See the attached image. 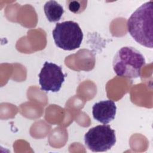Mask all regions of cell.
I'll return each mask as SVG.
<instances>
[{
	"mask_svg": "<svg viewBox=\"0 0 153 153\" xmlns=\"http://www.w3.org/2000/svg\"><path fill=\"white\" fill-rule=\"evenodd\" d=\"M153 2L142 4L128 18L127 30L131 37L139 44L153 47Z\"/></svg>",
	"mask_w": 153,
	"mask_h": 153,
	"instance_id": "cell-1",
	"label": "cell"
},
{
	"mask_svg": "<svg viewBox=\"0 0 153 153\" xmlns=\"http://www.w3.org/2000/svg\"><path fill=\"white\" fill-rule=\"evenodd\" d=\"M142 54L133 47H123L115 54L112 66L117 75L128 78L140 76L141 69L145 65Z\"/></svg>",
	"mask_w": 153,
	"mask_h": 153,
	"instance_id": "cell-2",
	"label": "cell"
},
{
	"mask_svg": "<svg viewBox=\"0 0 153 153\" xmlns=\"http://www.w3.org/2000/svg\"><path fill=\"white\" fill-rule=\"evenodd\" d=\"M56 46L64 50L78 48L83 39V33L79 25L74 21L57 23L52 31Z\"/></svg>",
	"mask_w": 153,
	"mask_h": 153,
	"instance_id": "cell-3",
	"label": "cell"
},
{
	"mask_svg": "<svg viewBox=\"0 0 153 153\" xmlns=\"http://www.w3.org/2000/svg\"><path fill=\"white\" fill-rule=\"evenodd\" d=\"M85 145L93 152H105L116 143L115 132L109 125H99L91 128L84 136Z\"/></svg>",
	"mask_w": 153,
	"mask_h": 153,
	"instance_id": "cell-4",
	"label": "cell"
},
{
	"mask_svg": "<svg viewBox=\"0 0 153 153\" xmlns=\"http://www.w3.org/2000/svg\"><path fill=\"white\" fill-rule=\"evenodd\" d=\"M38 76L41 90L57 92L65 81L66 74L63 73L61 66L54 63L45 62Z\"/></svg>",
	"mask_w": 153,
	"mask_h": 153,
	"instance_id": "cell-5",
	"label": "cell"
},
{
	"mask_svg": "<svg viewBox=\"0 0 153 153\" xmlns=\"http://www.w3.org/2000/svg\"><path fill=\"white\" fill-rule=\"evenodd\" d=\"M117 106L112 100H101L94 104L92 107L93 118L97 121L107 124L114 120Z\"/></svg>",
	"mask_w": 153,
	"mask_h": 153,
	"instance_id": "cell-6",
	"label": "cell"
},
{
	"mask_svg": "<svg viewBox=\"0 0 153 153\" xmlns=\"http://www.w3.org/2000/svg\"><path fill=\"white\" fill-rule=\"evenodd\" d=\"M44 11L50 22L59 21L64 13L63 7L56 1H47L44 5Z\"/></svg>",
	"mask_w": 153,
	"mask_h": 153,
	"instance_id": "cell-7",
	"label": "cell"
},
{
	"mask_svg": "<svg viewBox=\"0 0 153 153\" xmlns=\"http://www.w3.org/2000/svg\"><path fill=\"white\" fill-rule=\"evenodd\" d=\"M70 4L68 5L69 10L74 13H79L81 11V5L78 4V1H69Z\"/></svg>",
	"mask_w": 153,
	"mask_h": 153,
	"instance_id": "cell-8",
	"label": "cell"
}]
</instances>
